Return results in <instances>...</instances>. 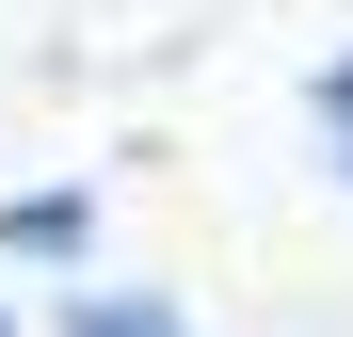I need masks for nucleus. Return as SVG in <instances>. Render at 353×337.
Returning <instances> with one entry per match:
<instances>
[{
  "label": "nucleus",
  "mask_w": 353,
  "mask_h": 337,
  "mask_svg": "<svg viewBox=\"0 0 353 337\" xmlns=\"http://www.w3.org/2000/svg\"><path fill=\"white\" fill-rule=\"evenodd\" d=\"M97 241V193H17L0 209V257H81Z\"/></svg>",
  "instance_id": "obj_1"
},
{
  "label": "nucleus",
  "mask_w": 353,
  "mask_h": 337,
  "mask_svg": "<svg viewBox=\"0 0 353 337\" xmlns=\"http://www.w3.org/2000/svg\"><path fill=\"white\" fill-rule=\"evenodd\" d=\"M65 337H193V305H176V289H81Z\"/></svg>",
  "instance_id": "obj_2"
},
{
  "label": "nucleus",
  "mask_w": 353,
  "mask_h": 337,
  "mask_svg": "<svg viewBox=\"0 0 353 337\" xmlns=\"http://www.w3.org/2000/svg\"><path fill=\"white\" fill-rule=\"evenodd\" d=\"M321 129H337V177H353V65H321Z\"/></svg>",
  "instance_id": "obj_3"
},
{
  "label": "nucleus",
  "mask_w": 353,
  "mask_h": 337,
  "mask_svg": "<svg viewBox=\"0 0 353 337\" xmlns=\"http://www.w3.org/2000/svg\"><path fill=\"white\" fill-rule=\"evenodd\" d=\"M0 337H17V321H0Z\"/></svg>",
  "instance_id": "obj_4"
}]
</instances>
